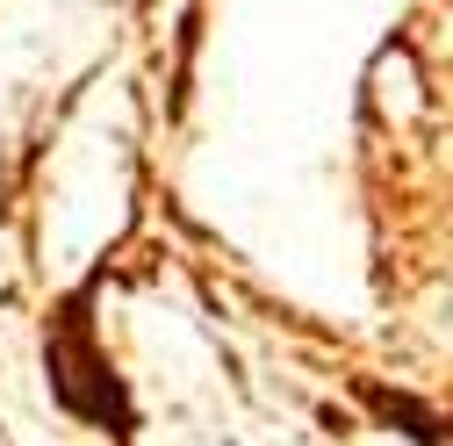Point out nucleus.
Here are the masks:
<instances>
[{
  "instance_id": "obj_1",
  "label": "nucleus",
  "mask_w": 453,
  "mask_h": 446,
  "mask_svg": "<svg viewBox=\"0 0 453 446\" xmlns=\"http://www.w3.org/2000/svg\"><path fill=\"white\" fill-rule=\"evenodd\" d=\"M50 388H58V404H65L73 418H94V425H123V418H130L116 374H108V360H101L94 339H87L80 303H65L58 317H50Z\"/></svg>"
},
{
  "instance_id": "obj_2",
  "label": "nucleus",
  "mask_w": 453,
  "mask_h": 446,
  "mask_svg": "<svg viewBox=\"0 0 453 446\" xmlns=\"http://www.w3.org/2000/svg\"><path fill=\"white\" fill-rule=\"evenodd\" d=\"M360 404H367L381 425H395L403 439H418V446H446V439H453V418L425 411L418 396H395V388H374V381H360Z\"/></svg>"
}]
</instances>
